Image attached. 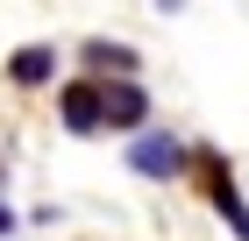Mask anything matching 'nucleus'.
Segmentation results:
<instances>
[{
  "mask_svg": "<svg viewBox=\"0 0 249 241\" xmlns=\"http://www.w3.org/2000/svg\"><path fill=\"white\" fill-rule=\"evenodd\" d=\"M185 156H192V149L178 142V135H164V128H142L128 142V170H142V177H178Z\"/></svg>",
  "mask_w": 249,
  "mask_h": 241,
  "instance_id": "nucleus-1",
  "label": "nucleus"
},
{
  "mask_svg": "<svg viewBox=\"0 0 249 241\" xmlns=\"http://www.w3.org/2000/svg\"><path fill=\"white\" fill-rule=\"evenodd\" d=\"M100 113H107V128H142L150 121V93L135 78H114V85H100Z\"/></svg>",
  "mask_w": 249,
  "mask_h": 241,
  "instance_id": "nucleus-2",
  "label": "nucleus"
},
{
  "mask_svg": "<svg viewBox=\"0 0 249 241\" xmlns=\"http://www.w3.org/2000/svg\"><path fill=\"white\" fill-rule=\"evenodd\" d=\"M57 107H64V128H71V135H100V128H107V113H100V85H93V78L64 85Z\"/></svg>",
  "mask_w": 249,
  "mask_h": 241,
  "instance_id": "nucleus-3",
  "label": "nucleus"
},
{
  "mask_svg": "<svg viewBox=\"0 0 249 241\" xmlns=\"http://www.w3.org/2000/svg\"><path fill=\"white\" fill-rule=\"evenodd\" d=\"M86 71H93V78H107V85H114V78H135V50H128V43L93 36V43H86Z\"/></svg>",
  "mask_w": 249,
  "mask_h": 241,
  "instance_id": "nucleus-4",
  "label": "nucleus"
},
{
  "mask_svg": "<svg viewBox=\"0 0 249 241\" xmlns=\"http://www.w3.org/2000/svg\"><path fill=\"white\" fill-rule=\"evenodd\" d=\"M50 71H57V50H43V43H21L7 57V78L15 85H50Z\"/></svg>",
  "mask_w": 249,
  "mask_h": 241,
  "instance_id": "nucleus-5",
  "label": "nucleus"
},
{
  "mask_svg": "<svg viewBox=\"0 0 249 241\" xmlns=\"http://www.w3.org/2000/svg\"><path fill=\"white\" fill-rule=\"evenodd\" d=\"M207 170H213V206H221V213H228V227L249 241V206H242V192H235V177H228L221 163H207Z\"/></svg>",
  "mask_w": 249,
  "mask_h": 241,
  "instance_id": "nucleus-6",
  "label": "nucleus"
},
{
  "mask_svg": "<svg viewBox=\"0 0 249 241\" xmlns=\"http://www.w3.org/2000/svg\"><path fill=\"white\" fill-rule=\"evenodd\" d=\"M7 227H15V213H7V199H0V234H7Z\"/></svg>",
  "mask_w": 249,
  "mask_h": 241,
  "instance_id": "nucleus-7",
  "label": "nucleus"
},
{
  "mask_svg": "<svg viewBox=\"0 0 249 241\" xmlns=\"http://www.w3.org/2000/svg\"><path fill=\"white\" fill-rule=\"evenodd\" d=\"M157 7H178V0H157Z\"/></svg>",
  "mask_w": 249,
  "mask_h": 241,
  "instance_id": "nucleus-8",
  "label": "nucleus"
}]
</instances>
